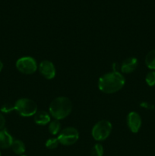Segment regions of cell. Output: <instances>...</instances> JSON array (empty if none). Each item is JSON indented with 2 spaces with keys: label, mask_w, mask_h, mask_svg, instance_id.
<instances>
[{
  "label": "cell",
  "mask_w": 155,
  "mask_h": 156,
  "mask_svg": "<svg viewBox=\"0 0 155 156\" xmlns=\"http://www.w3.org/2000/svg\"><path fill=\"white\" fill-rule=\"evenodd\" d=\"M126 79L119 72L112 71L100 76L98 80V88L105 94L118 92L124 87Z\"/></svg>",
  "instance_id": "1"
},
{
  "label": "cell",
  "mask_w": 155,
  "mask_h": 156,
  "mask_svg": "<svg viewBox=\"0 0 155 156\" xmlns=\"http://www.w3.org/2000/svg\"><path fill=\"white\" fill-rule=\"evenodd\" d=\"M72 111V103L68 98L60 96L53 99L49 106V114L54 120L65 119Z\"/></svg>",
  "instance_id": "2"
},
{
  "label": "cell",
  "mask_w": 155,
  "mask_h": 156,
  "mask_svg": "<svg viewBox=\"0 0 155 156\" xmlns=\"http://www.w3.org/2000/svg\"><path fill=\"white\" fill-rule=\"evenodd\" d=\"M15 111L21 117H33L37 112V105L31 99L22 98L15 103Z\"/></svg>",
  "instance_id": "3"
},
{
  "label": "cell",
  "mask_w": 155,
  "mask_h": 156,
  "mask_svg": "<svg viewBox=\"0 0 155 156\" xmlns=\"http://www.w3.org/2000/svg\"><path fill=\"white\" fill-rule=\"evenodd\" d=\"M112 129V123L109 120H102L96 123L93 126L91 135L96 141H103L109 136Z\"/></svg>",
  "instance_id": "4"
},
{
  "label": "cell",
  "mask_w": 155,
  "mask_h": 156,
  "mask_svg": "<svg viewBox=\"0 0 155 156\" xmlns=\"http://www.w3.org/2000/svg\"><path fill=\"white\" fill-rule=\"evenodd\" d=\"M59 144L63 146H72L79 139V132L76 128L68 126L60 131L57 136Z\"/></svg>",
  "instance_id": "5"
},
{
  "label": "cell",
  "mask_w": 155,
  "mask_h": 156,
  "mask_svg": "<svg viewBox=\"0 0 155 156\" xmlns=\"http://www.w3.org/2000/svg\"><path fill=\"white\" fill-rule=\"evenodd\" d=\"M16 69L24 75H32L38 69L36 59L31 56H23L19 58L15 63Z\"/></svg>",
  "instance_id": "6"
},
{
  "label": "cell",
  "mask_w": 155,
  "mask_h": 156,
  "mask_svg": "<svg viewBox=\"0 0 155 156\" xmlns=\"http://www.w3.org/2000/svg\"><path fill=\"white\" fill-rule=\"evenodd\" d=\"M38 70H39L40 73L42 75L43 77L48 80L54 79L56 74L55 65L53 64V62L50 60H47V59L43 60L38 65Z\"/></svg>",
  "instance_id": "7"
},
{
  "label": "cell",
  "mask_w": 155,
  "mask_h": 156,
  "mask_svg": "<svg viewBox=\"0 0 155 156\" xmlns=\"http://www.w3.org/2000/svg\"><path fill=\"white\" fill-rule=\"evenodd\" d=\"M127 125L131 132L137 133L141 126V118L139 114L132 111L127 116Z\"/></svg>",
  "instance_id": "8"
},
{
  "label": "cell",
  "mask_w": 155,
  "mask_h": 156,
  "mask_svg": "<svg viewBox=\"0 0 155 156\" xmlns=\"http://www.w3.org/2000/svg\"><path fill=\"white\" fill-rule=\"evenodd\" d=\"M138 65V62L136 58L132 57H132H128L122 62L120 69L123 74H130L136 69Z\"/></svg>",
  "instance_id": "9"
},
{
  "label": "cell",
  "mask_w": 155,
  "mask_h": 156,
  "mask_svg": "<svg viewBox=\"0 0 155 156\" xmlns=\"http://www.w3.org/2000/svg\"><path fill=\"white\" fill-rule=\"evenodd\" d=\"M14 140L9 131L5 129L0 130V149H7L11 148Z\"/></svg>",
  "instance_id": "10"
},
{
  "label": "cell",
  "mask_w": 155,
  "mask_h": 156,
  "mask_svg": "<svg viewBox=\"0 0 155 156\" xmlns=\"http://www.w3.org/2000/svg\"><path fill=\"white\" fill-rule=\"evenodd\" d=\"M35 123L40 126H45V125L50 123L51 121V116L49 114V112H46L45 111H37L33 116Z\"/></svg>",
  "instance_id": "11"
},
{
  "label": "cell",
  "mask_w": 155,
  "mask_h": 156,
  "mask_svg": "<svg viewBox=\"0 0 155 156\" xmlns=\"http://www.w3.org/2000/svg\"><path fill=\"white\" fill-rule=\"evenodd\" d=\"M11 148H12L14 153L18 155H22L26 151L25 145H24V143L20 140H14Z\"/></svg>",
  "instance_id": "12"
},
{
  "label": "cell",
  "mask_w": 155,
  "mask_h": 156,
  "mask_svg": "<svg viewBox=\"0 0 155 156\" xmlns=\"http://www.w3.org/2000/svg\"><path fill=\"white\" fill-rule=\"evenodd\" d=\"M145 64L148 69L155 70V50H150L145 56Z\"/></svg>",
  "instance_id": "13"
},
{
  "label": "cell",
  "mask_w": 155,
  "mask_h": 156,
  "mask_svg": "<svg viewBox=\"0 0 155 156\" xmlns=\"http://www.w3.org/2000/svg\"><path fill=\"white\" fill-rule=\"evenodd\" d=\"M48 130L52 135H58L61 131V123L59 122V120H53L50 121L49 123Z\"/></svg>",
  "instance_id": "14"
},
{
  "label": "cell",
  "mask_w": 155,
  "mask_h": 156,
  "mask_svg": "<svg viewBox=\"0 0 155 156\" xmlns=\"http://www.w3.org/2000/svg\"><path fill=\"white\" fill-rule=\"evenodd\" d=\"M103 147L100 143H97L92 147L91 150V156H103Z\"/></svg>",
  "instance_id": "15"
},
{
  "label": "cell",
  "mask_w": 155,
  "mask_h": 156,
  "mask_svg": "<svg viewBox=\"0 0 155 156\" xmlns=\"http://www.w3.org/2000/svg\"><path fill=\"white\" fill-rule=\"evenodd\" d=\"M59 145V142L57 138H50L46 141L45 146L48 149H55Z\"/></svg>",
  "instance_id": "16"
},
{
  "label": "cell",
  "mask_w": 155,
  "mask_h": 156,
  "mask_svg": "<svg viewBox=\"0 0 155 156\" xmlns=\"http://www.w3.org/2000/svg\"><path fill=\"white\" fill-rule=\"evenodd\" d=\"M145 81L147 85L150 87L155 85V72L150 71L145 76Z\"/></svg>",
  "instance_id": "17"
},
{
  "label": "cell",
  "mask_w": 155,
  "mask_h": 156,
  "mask_svg": "<svg viewBox=\"0 0 155 156\" xmlns=\"http://www.w3.org/2000/svg\"><path fill=\"white\" fill-rule=\"evenodd\" d=\"M12 111H15V105H12L9 103L5 104L1 108V111L3 113H9Z\"/></svg>",
  "instance_id": "18"
},
{
  "label": "cell",
  "mask_w": 155,
  "mask_h": 156,
  "mask_svg": "<svg viewBox=\"0 0 155 156\" xmlns=\"http://www.w3.org/2000/svg\"><path fill=\"white\" fill-rule=\"evenodd\" d=\"M5 125V118L4 116L0 113V130L4 129Z\"/></svg>",
  "instance_id": "19"
},
{
  "label": "cell",
  "mask_w": 155,
  "mask_h": 156,
  "mask_svg": "<svg viewBox=\"0 0 155 156\" xmlns=\"http://www.w3.org/2000/svg\"><path fill=\"white\" fill-rule=\"evenodd\" d=\"M2 69H3V63L0 60V73H1V71L2 70Z\"/></svg>",
  "instance_id": "20"
},
{
  "label": "cell",
  "mask_w": 155,
  "mask_h": 156,
  "mask_svg": "<svg viewBox=\"0 0 155 156\" xmlns=\"http://www.w3.org/2000/svg\"><path fill=\"white\" fill-rule=\"evenodd\" d=\"M20 156H27V155H20Z\"/></svg>",
  "instance_id": "21"
},
{
  "label": "cell",
  "mask_w": 155,
  "mask_h": 156,
  "mask_svg": "<svg viewBox=\"0 0 155 156\" xmlns=\"http://www.w3.org/2000/svg\"><path fill=\"white\" fill-rule=\"evenodd\" d=\"M0 156H1V152H0Z\"/></svg>",
  "instance_id": "22"
}]
</instances>
